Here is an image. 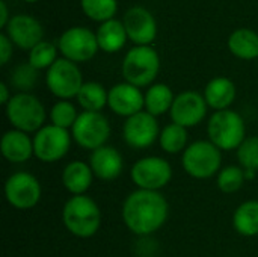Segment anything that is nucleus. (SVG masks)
Listing matches in <instances>:
<instances>
[{"label": "nucleus", "instance_id": "1", "mask_svg": "<svg viewBox=\"0 0 258 257\" xmlns=\"http://www.w3.org/2000/svg\"><path fill=\"white\" fill-rule=\"evenodd\" d=\"M125 227L136 236H150L160 230L169 217V203L159 191H132L121 208Z\"/></svg>", "mask_w": 258, "mask_h": 257}, {"label": "nucleus", "instance_id": "2", "mask_svg": "<svg viewBox=\"0 0 258 257\" xmlns=\"http://www.w3.org/2000/svg\"><path fill=\"white\" fill-rule=\"evenodd\" d=\"M62 223L73 236L92 238L101 226L100 206L89 195H71L62 208Z\"/></svg>", "mask_w": 258, "mask_h": 257}, {"label": "nucleus", "instance_id": "3", "mask_svg": "<svg viewBox=\"0 0 258 257\" xmlns=\"http://www.w3.org/2000/svg\"><path fill=\"white\" fill-rule=\"evenodd\" d=\"M207 135L221 151L237 150L248 138L243 117L233 109L213 112L207 121Z\"/></svg>", "mask_w": 258, "mask_h": 257}, {"label": "nucleus", "instance_id": "4", "mask_svg": "<svg viewBox=\"0 0 258 257\" xmlns=\"http://www.w3.org/2000/svg\"><path fill=\"white\" fill-rule=\"evenodd\" d=\"M5 114L12 129L36 133L45 126L47 111L42 101L30 92H17L5 106Z\"/></svg>", "mask_w": 258, "mask_h": 257}, {"label": "nucleus", "instance_id": "5", "mask_svg": "<svg viewBox=\"0 0 258 257\" xmlns=\"http://www.w3.org/2000/svg\"><path fill=\"white\" fill-rule=\"evenodd\" d=\"M181 165L192 179H212L222 168V151L209 139H198L181 153Z\"/></svg>", "mask_w": 258, "mask_h": 257}, {"label": "nucleus", "instance_id": "6", "mask_svg": "<svg viewBox=\"0 0 258 257\" xmlns=\"http://www.w3.org/2000/svg\"><path fill=\"white\" fill-rule=\"evenodd\" d=\"M121 70L127 83L138 88L151 86L160 70V58L153 47L136 45L124 56Z\"/></svg>", "mask_w": 258, "mask_h": 257}, {"label": "nucleus", "instance_id": "7", "mask_svg": "<svg viewBox=\"0 0 258 257\" xmlns=\"http://www.w3.org/2000/svg\"><path fill=\"white\" fill-rule=\"evenodd\" d=\"M110 123L101 112H80L71 129L73 141L83 150L94 151L107 145L110 138Z\"/></svg>", "mask_w": 258, "mask_h": 257}, {"label": "nucleus", "instance_id": "8", "mask_svg": "<svg viewBox=\"0 0 258 257\" xmlns=\"http://www.w3.org/2000/svg\"><path fill=\"white\" fill-rule=\"evenodd\" d=\"M71 142V130L45 124L33 135V156L42 164L59 162L68 155Z\"/></svg>", "mask_w": 258, "mask_h": 257}, {"label": "nucleus", "instance_id": "9", "mask_svg": "<svg viewBox=\"0 0 258 257\" xmlns=\"http://www.w3.org/2000/svg\"><path fill=\"white\" fill-rule=\"evenodd\" d=\"M130 179L138 189L160 192L172 179V167L160 156H145L133 164Z\"/></svg>", "mask_w": 258, "mask_h": 257}, {"label": "nucleus", "instance_id": "10", "mask_svg": "<svg viewBox=\"0 0 258 257\" xmlns=\"http://www.w3.org/2000/svg\"><path fill=\"white\" fill-rule=\"evenodd\" d=\"M45 83L54 97L59 100H70L77 97L85 82L76 62L60 58L47 70Z\"/></svg>", "mask_w": 258, "mask_h": 257}, {"label": "nucleus", "instance_id": "11", "mask_svg": "<svg viewBox=\"0 0 258 257\" xmlns=\"http://www.w3.org/2000/svg\"><path fill=\"white\" fill-rule=\"evenodd\" d=\"M41 197L42 188L39 180L27 171H17L5 182V198L17 211L33 209L41 201Z\"/></svg>", "mask_w": 258, "mask_h": 257}, {"label": "nucleus", "instance_id": "12", "mask_svg": "<svg viewBox=\"0 0 258 257\" xmlns=\"http://www.w3.org/2000/svg\"><path fill=\"white\" fill-rule=\"evenodd\" d=\"M160 130L162 129L159 126L157 117L142 111L133 117L125 118L122 126V138L128 147L145 150L159 141Z\"/></svg>", "mask_w": 258, "mask_h": 257}, {"label": "nucleus", "instance_id": "13", "mask_svg": "<svg viewBox=\"0 0 258 257\" xmlns=\"http://www.w3.org/2000/svg\"><path fill=\"white\" fill-rule=\"evenodd\" d=\"M59 48L65 59L71 62H86L98 52L97 33L86 27H71L59 38Z\"/></svg>", "mask_w": 258, "mask_h": 257}, {"label": "nucleus", "instance_id": "14", "mask_svg": "<svg viewBox=\"0 0 258 257\" xmlns=\"http://www.w3.org/2000/svg\"><path fill=\"white\" fill-rule=\"evenodd\" d=\"M207 109L209 106L203 94L197 91H183L175 95L169 115L172 123L190 129L206 120Z\"/></svg>", "mask_w": 258, "mask_h": 257}, {"label": "nucleus", "instance_id": "15", "mask_svg": "<svg viewBox=\"0 0 258 257\" xmlns=\"http://www.w3.org/2000/svg\"><path fill=\"white\" fill-rule=\"evenodd\" d=\"M107 106L115 115L128 118L145 111V94L132 83H116L109 89Z\"/></svg>", "mask_w": 258, "mask_h": 257}, {"label": "nucleus", "instance_id": "16", "mask_svg": "<svg viewBox=\"0 0 258 257\" xmlns=\"http://www.w3.org/2000/svg\"><path fill=\"white\" fill-rule=\"evenodd\" d=\"M122 24L127 36L138 45H148L157 35V24L153 14L142 6L130 8L124 15Z\"/></svg>", "mask_w": 258, "mask_h": 257}, {"label": "nucleus", "instance_id": "17", "mask_svg": "<svg viewBox=\"0 0 258 257\" xmlns=\"http://www.w3.org/2000/svg\"><path fill=\"white\" fill-rule=\"evenodd\" d=\"M6 35L17 47L32 50L42 41L44 29L35 17L20 14L9 18V23L6 24Z\"/></svg>", "mask_w": 258, "mask_h": 257}, {"label": "nucleus", "instance_id": "18", "mask_svg": "<svg viewBox=\"0 0 258 257\" xmlns=\"http://www.w3.org/2000/svg\"><path fill=\"white\" fill-rule=\"evenodd\" d=\"M89 167L95 176V179L101 182H113L116 180L124 168L122 155L112 145H103L89 156Z\"/></svg>", "mask_w": 258, "mask_h": 257}, {"label": "nucleus", "instance_id": "19", "mask_svg": "<svg viewBox=\"0 0 258 257\" xmlns=\"http://www.w3.org/2000/svg\"><path fill=\"white\" fill-rule=\"evenodd\" d=\"M2 156L11 164H24L33 156V138L21 130L9 129L0 139Z\"/></svg>", "mask_w": 258, "mask_h": 257}, {"label": "nucleus", "instance_id": "20", "mask_svg": "<svg viewBox=\"0 0 258 257\" xmlns=\"http://www.w3.org/2000/svg\"><path fill=\"white\" fill-rule=\"evenodd\" d=\"M95 176L89 164L83 161H71L62 170V185L71 195H86Z\"/></svg>", "mask_w": 258, "mask_h": 257}, {"label": "nucleus", "instance_id": "21", "mask_svg": "<svg viewBox=\"0 0 258 257\" xmlns=\"http://www.w3.org/2000/svg\"><path fill=\"white\" fill-rule=\"evenodd\" d=\"M236 85L228 77H215L212 79L206 88H204V98L207 101V106L216 111H225L230 109V106L236 100Z\"/></svg>", "mask_w": 258, "mask_h": 257}, {"label": "nucleus", "instance_id": "22", "mask_svg": "<svg viewBox=\"0 0 258 257\" xmlns=\"http://www.w3.org/2000/svg\"><path fill=\"white\" fill-rule=\"evenodd\" d=\"M127 32L124 24L119 20H107L101 23V26L97 30V41L98 47L106 53H116L119 52L125 41H127Z\"/></svg>", "mask_w": 258, "mask_h": 257}, {"label": "nucleus", "instance_id": "23", "mask_svg": "<svg viewBox=\"0 0 258 257\" xmlns=\"http://www.w3.org/2000/svg\"><path fill=\"white\" fill-rule=\"evenodd\" d=\"M233 227L240 236H258V200H246L236 208L233 214Z\"/></svg>", "mask_w": 258, "mask_h": 257}, {"label": "nucleus", "instance_id": "24", "mask_svg": "<svg viewBox=\"0 0 258 257\" xmlns=\"http://www.w3.org/2000/svg\"><path fill=\"white\" fill-rule=\"evenodd\" d=\"M230 52L245 61L257 59L258 58V33L251 29H237L228 38Z\"/></svg>", "mask_w": 258, "mask_h": 257}, {"label": "nucleus", "instance_id": "25", "mask_svg": "<svg viewBox=\"0 0 258 257\" xmlns=\"http://www.w3.org/2000/svg\"><path fill=\"white\" fill-rule=\"evenodd\" d=\"M175 95L166 83H153L145 92V111L154 117L165 115L171 111Z\"/></svg>", "mask_w": 258, "mask_h": 257}, {"label": "nucleus", "instance_id": "26", "mask_svg": "<svg viewBox=\"0 0 258 257\" xmlns=\"http://www.w3.org/2000/svg\"><path fill=\"white\" fill-rule=\"evenodd\" d=\"M76 98L83 111L101 112L107 106L109 91L98 82H85Z\"/></svg>", "mask_w": 258, "mask_h": 257}, {"label": "nucleus", "instance_id": "27", "mask_svg": "<svg viewBox=\"0 0 258 257\" xmlns=\"http://www.w3.org/2000/svg\"><path fill=\"white\" fill-rule=\"evenodd\" d=\"M159 145L168 155L183 153L187 148V145H189V133H187V129L171 121L169 124H166L160 130Z\"/></svg>", "mask_w": 258, "mask_h": 257}, {"label": "nucleus", "instance_id": "28", "mask_svg": "<svg viewBox=\"0 0 258 257\" xmlns=\"http://www.w3.org/2000/svg\"><path fill=\"white\" fill-rule=\"evenodd\" d=\"M246 182L245 170L240 165H228L221 168L216 176V186L224 194H236Z\"/></svg>", "mask_w": 258, "mask_h": 257}, {"label": "nucleus", "instance_id": "29", "mask_svg": "<svg viewBox=\"0 0 258 257\" xmlns=\"http://www.w3.org/2000/svg\"><path fill=\"white\" fill-rule=\"evenodd\" d=\"M48 118H50V124L57 126L60 129L71 130L79 118V112L70 100H59L51 106L48 112Z\"/></svg>", "mask_w": 258, "mask_h": 257}, {"label": "nucleus", "instance_id": "30", "mask_svg": "<svg viewBox=\"0 0 258 257\" xmlns=\"http://www.w3.org/2000/svg\"><path fill=\"white\" fill-rule=\"evenodd\" d=\"M11 86L15 88L18 92H29L35 88L38 82V70L33 68L29 62L27 64H18L12 71L9 77Z\"/></svg>", "mask_w": 258, "mask_h": 257}, {"label": "nucleus", "instance_id": "31", "mask_svg": "<svg viewBox=\"0 0 258 257\" xmlns=\"http://www.w3.org/2000/svg\"><path fill=\"white\" fill-rule=\"evenodd\" d=\"M83 12L95 21L112 20L116 12V0H80Z\"/></svg>", "mask_w": 258, "mask_h": 257}, {"label": "nucleus", "instance_id": "32", "mask_svg": "<svg viewBox=\"0 0 258 257\" xmlns=\"http://www.w3.org/2000/svg\"><path fill=\"white\" fill-rule=\"evenodd\" d=\"M56 56H57L56 47L48 41H41L29 52V64L38 71L44 68L48 70L57 61Z\"/></svg>", "mask_w": 258, "mask_h": 257}, {"label": "nucleus", "instance_id": "33", "mask_svg": "<svg viewBox=\"0 0 258 257\" xmlns=\"http://www.w3.org/2000/svg\"><path fill=\"white\" fill-rule=\"evenodd\" d=\"M237 162L243 170L258 171V136L246 138L236 150Z\"/></svg>", "mask_w": 258, "mask_h": 257}, {"label": "nucleus", "instance_id": "34", "mask_svg": "<svg viewBox=\"0 0 258 257\" xmlns=\"http://www.w3.org/2000/svg\"><path fill=\"white\" fill-rule=\"evenodd\" d=\"M12 56V41L8 38V35H0V64L6 65L8 61Z\"/></svg>", "mask_w": 258, "mask_h": 257}, {"label": "nucleus", "instance_id": "35", "mask_svg": "<svg viewBox=\"0 0 258 257\" xmlns=\"http://www.w3.org/2000/svg\"><path fill=\"white\" fill-rule=\"evenodd\" d=\"M11 98H12V94L9 92L8 85H6L5 82H2V83H0V103H2L3 106H6V105L9 103Z\"/></svg>", "mask_w": 258, "mask_h": 257}, {"label": "nucleus", "instance_id": "36", "mask_svg": "<svg viewBox=\"0 0 258 257\" xmlns=\"http://www.w3.org/2000/svg\"><path fill=\"white\" fill-rule=\"evenodd\" d=\"M0 27H6V24L9 23V18H8V6L6 3L2 0L0 2Z\"/></svg>", "mask_w": 258, "mask_h": 257}, {"label": "nucleus", "instance_id": "37", "mask_svg": "<svg viewBox=\"0 0 258 257\" xmlns=\"http://www.w3.org/2000/svg\"><path fill=\"white\" fill-rule=\"evenodd\" d=\"M24 2H29V3H33V2H38V0H24Z\"/></svg>", "mask_w": 258, "mask_h": 257}]
</instances>
